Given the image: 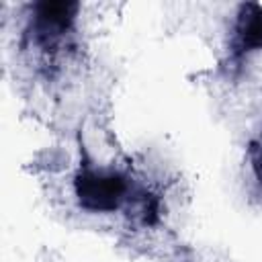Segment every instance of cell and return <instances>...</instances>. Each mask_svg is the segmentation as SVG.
<instances>
[{"label":"cell","instance_id":"cell-1","mask_svg":"<svg viewBox=\"0 0 262 262\" xmlns=\"http://www.w3.org/2000/svg\"><path fill=\"white\" fill-rule=\"evenodd\" d=\"M133 192L131 180L117 168L84 164L74 178L76 201L88 213H115L131 203Z\"/></svg>","mask_w":262,"mask_h":262},{"label":"cell","instance_id":"cell-2","mask_svg":"<svg viewBox=\"0 0 262 262\" xmlns=\"http://www.w3.org/2000/svg\"><path fill=\"white\" fill-rule=\"evenodd\" d=\"M78 14V4L74 2H39L33 6L29 37L31 41L43 49L53 51L72 31Z\"/></svg>","mask_w":262,"mask_h":262},{"label":"cell","instance_id":"cell-3","mask_svg":"<svg viewBox=\"0 0 262 262\" xmlns=\"http://www.w3.org/2000/svg\"><path fill=\"white\" fill-rule=\"evenodd\" d=\"M231 49L235 57H246L262 49V4H239L233 20Z\"/></svg>","mask_w":262,"mask_h":262},{"label":"cell","instance_id":"cell-4","mask_svg":"<svg viewBox=\"0 0 262 262\" xmlns=\"http://www.w3.org/2000/svg\"><path fill=\"white\" fill-rule=\"evenodd\" d=\"M252 166H254V174H256V178H258V182L262 186V139L252 149Z\"/></svg>","mask_w":262,"mask_h":262}]
</instances>
